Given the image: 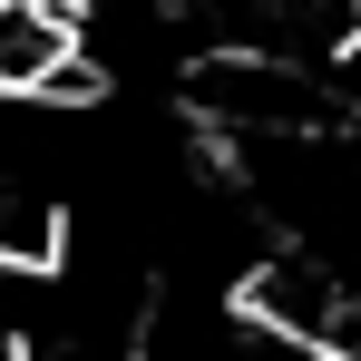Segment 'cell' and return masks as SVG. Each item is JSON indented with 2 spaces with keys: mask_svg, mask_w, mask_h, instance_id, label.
<instances>
[{
  "mask_svg": "<svg viewBox=\"0 0 361 361\" xmlns=\"http://www.w3.org/2000/svg\"><path fill=\"white\" fill-rule=\"evenodd\" d=\"M0 98H20V108H78V98H98L88 10L78 0H0Z\"/></svg>",
  "mask_w": 361,
  "mask_h": 361,
  "instance_id": "6da1fadb",
  "label": "cell"
}]
</instances>
